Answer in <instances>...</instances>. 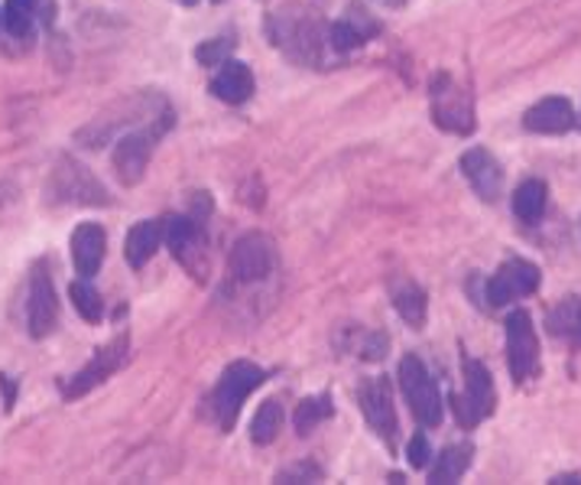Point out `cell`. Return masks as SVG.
Masks as SVG:
<instances>
[{"instance_id":"cell-25","label":"cell","mask_w":581,"mask_h":485,"mask_svg":"<svg viewBox=\"0 0 581 485\" xmlns=\"http://www.w3.org/2000/svg\"><path fill=\"white\" fill-rule=\"evenodd\" d=\"M37 3L40 0H7L3 10V23L10 30V37H27L37 23Z\"/></svg>"},{"instance_id":"cell-12","label":"cell","mask_w":581,"mask_h":485,"mask_svg":"<svg viewBox=\"0 0 581 485\" xmlns=\"http://www.w3.org/2000/svg\"><path fill=\"white\" fill-rule=\"evenodd\" d=\"M124 358H127V333H121L118 339H111L104 349L94 353V358H91L82 372L72 378V385L66 388V395L79 397L84 395V392H91L94 385H101L104 378H111V375L124 365Z\"/></svg>"},{"instance_id":"cell-17","label":"cell","mask_w":581,"mask_h":485,"mask_svg":"<svg viewBox=\"0 0 581 485\" xmlns=\"http://www.w3.org/2000/svg\"><path fill=\"white\" fill-rule=\"evenodd\" d=\"M56 179H59V199L62 202H82V206L84 202H108L104 189L88 177L82 167H76L72 160H62L59 164Z\"/></svg>"},{"instance_id":"cell-16","label":"cell","mask_w":581,"mask_h":485,"mask_svg":"<svg viewBox=\"0 0 581 485\" xmlns=\"http://www.w3.org/2000/svg\"><path fill=\"white\" fill-rule=\"evenodd\" d=\"M211 95L221 98L224 105H244L250 95H253V72H250L244 62H221L218 76L211 79Z\"/></svg>"},{"instance_id":"cell-26","label":"cell","mask_w":581,"mask_h":485,"mask_svg":"<svg viewBox=\"0 0 581 485\" xmlns=\"http://www.w3.org/2000/svg\"><path fill=\"white\" fill-rule=\"evenodd\" d=\"M69 297H72V304L79 309V316L88 319V323H98L101 316H104V304H101V294L91 287V277H82V280H76L72 287H69Z\"/></svg>"},{"instance_id":"cell-10","label":"cell","mask_w":581,"mask_h":485,"mask_svg":"<svg viewBox=\"0 0 581 485\" xmlns=\"http://www.w3.org/2000/svg\"><path fill=\"white\" fill-rule=\"evenodd\" d=\"M358 400H361V410H364L371 430L387 446H393V441H397V407H393L390 382L387 378H368L358 392Z\"/></svg>"},{"instance_id":"cell-19","label":"cell","mask_w":581,"mask_h":485,"mask_svg":"<svg viewBox=\"0 0 581 485\" xmlns=\"http://www.w3.org/2000/svg\"><path fill=\"white\" fill-rule=\"evenodd\" d=\"M545 202H549V189H545L542 179H527L513 192V212H517V219L523 221H540L542 212H545Z\"/></svg>"},{"instance_id":"cell-5","label":"cell","mask_w":581,"mask_h":485,"mask_svg":"<svg viewBox=\"0 0 581 485\" xmlns=\"http://www.w3.org/2000/svg\"><path fill=\"white\" fill-rule=\"evenodd\" d=\"M507 362L517 385L530 382L540 368V339L527 309H513L507 316Z\"/></svg>"},{"instance_id":"cell-23","label":"cell","mask_w":581,"mask_h":485,"mask_svg":"<svg viewBox=\"0 0 581 485\" xmlns=\"http://www.w3.org/2000/svg\"><path fill=\"white\" fill-rule=\"evenodd\" d=\"M393 307L413 329L425 323V294L415 287L413 280H400V287H393Z\"/></svg>"},{"instance_id":"cell-18","label":"cell","mask_w":581,"mask_h":485,"mask_svg":"<svg viewBox=\"0 0 581 485\" xmlns=\"http://www.w3.org/2000/svg\"><path fill=\"white\" fill-rule=\"evenodd\" d=\"M160 248H163V221H140L127 235V265L133 267V270H140Z\"/></svg>"},{"instance_id":"cell-13","label":"cell","mask_w":581,"mask_h":485,"mask_svg":"<svg viewBox=\"0 0 581 485\" xmlns=\"http://www.w3.org/2000/svg\"><path fill=\"white\" fill-rule=\"evenodd\" d=\"M461 174L471 182V189L484 199V202H498L500 189H503V170L494 160L491 150L484 147H471L464 157H461Z\"/></svg>"},{"instance_id":"cell-2","label":"cell","mask_w":581,"mask_h":485,"mask_svg":"<svg viewBox=\"0 0 581 485\" xmlns=\"http://www.w3.org/2000/svg\"><path fill=\"white\" fill-rule=\"evenodd\" d=\"M260 385H263V372H260L253 362H231V365L221 372V378H218V385H214V392H211V414H214V424H218L224 434L234 430L244 397H248L250 392H257Z\"/></svg>"},{"instance_id":"cell-30","label":"cell","mask_w":581,"mask_h":485,"mask_svg":"<svg viewBox=\"0 0 581 485\" xmlns=\"http://www.w3.org/2000/svg\"><path fill=\"white\" fill-rule=\"evenodd\" d=\"M315 479V476H319V469H315V466H292V469H287V473H280V476H277V479H280V483H287V479Z\"/></svg>"},{"instance_id":"cell-6","label":"cell","mask_w":581,"mask_h":485,"mask_svg":"<svg viewBox=\"0 0 581 485\" xmlns=\"http://www.w3.org/2000/svg\"><path fill=\"white\" fill-rule=\"evenodd\" d=\"M432 118L442 131L471 133V128H474L471 95L458 89L452 76H439L432 82Z\"/></svg>"},{"instance_id":"cell-27","label":"cell","mask_w":581,"mask_h":485,"mask_svg":"<svg viewBox=\"0 0 581 485\" xmlns=\"http://www.w3.org/2000/svg\"><path fill=\"white\" fill-rule=\"evenodd\" d=\"M368 40V30H358L354 23H334L332 27V46L338 52H344V49H358V46Z\"/></svg>"},{"instance_id":"cell-29","label":"cell","mask_w":581,"mask_h":485,"mask_svg":"<svg viewBox=\"0 0 581 485\" xmlns=\"http://www.w3.org/2000/svg\"><path fill=\"white\" fill-rule=\"evenodd\" d=\"M407 456H410V466H413V469H425V466H429V459H432V446H429V441H425V434H415L413 441H410Z\"/></svg>"},{"instance_id":"cell-24","label":"cell","mask_w":581,"mask_h":485,"mask_svg":"<svg viewBox=\"0 0 581 485\" xmlns=\"http://www.w3.org/2000/svg\"><path fill=\"white\" fill-rule=\"evenodd\" d=\"M325 417H332V397H305L302 404H295V430H299V437H305V434H312Z\"/></svg>"},{"instance_id":"cell-31","label":"cell","mask_w":581,"mask_h":485,"mask_svg":"<svg viewBox=\"0 0 581 485\" xmlns=\"http://www.w3.org/2000/svg\"><path fill=\"white\" fill-rule=\"evenodd\" d=\"M179 3H182V7H196L199 0H179Z\"/></svg>"},{"instance_id":"cell-1","label":"cell","mask_w":581,"mask_h":485,"mask_svg":"<svg viewBox=\"0 0 581 485\" xmlns=\"http://www.w3.org/2000/svg\"><path fill=\"white\" fill-rule=\"evenodd\" d=\"M169 125H172V115H169V108H163L160 115H153L150 125L133 128V131L124 133L114 143V157L111 160H114V174H118V179L124 186H133V182L143 179L147 167H150V157H153L163 131H169Z\"/></svg>"},{"instance_id":"cell-32","label":"cell","mask_w":581,"mask_h":485,"mask_svg":"<svg viewBox=\"0 0 581 485\" xmlns=\"http://www.w3.org/2000/svg\"><path fill=\"white\" fill-rule=\"evenodd\" d=\"M214 3H218V0H214Z\"/></svg>"},{"instance_id":"cell-28","label":"cell","mask_w":581,"mask_h":485,"mask_svg":"<svg viewBox=\"0 0 581 485\" xmlns=\"http://www.w3.org/2000/svg\"><path fill=\"white\" fill-rule=\"evenodd\" d=\"M228 52H231V40H208L196 49V59L202 62V66H221V62H228Z\"/></svg>"},{"instance_id":"cell-14","label":"cell","mask_w":581,"mask_h":485,"mask_svg":"<svg viewBox=\"0 0 581 485\" xmlns=\"http://www.w3.org/2000/svg\"><path fill=\"white\" fill-rule=\"evenodd\" d=\"M579 115L569 98H542L523 118V128L533 133H565L575 128Z\"/></svg>"},{"instance_id":"cell-8","label":"cell","mask_w":581,"mask_h":485,"mask_svg":"<svg viewBox=\"0 0 581 485\" xmlns=\"http://www.w3.org/2000/svg\"><path fill=\"white\" fill-rule=\"evenodd\" d=\"M27 326L33 339H46L59 326V294L52 287L49 267L46 261L33 267L30 277V300H27Z\"/></svg>"},{"instance_id":"cell-7","label":"cell","mask_w":581,"mask_h":485,"mask_svg":"<svg viewBox=\"0 0 581 485\" xmlns=\"http://www.w3.org/2000/svg\"><path fill=\"white\" fill-rule=\"evenodd\" d=\"M228 270L241 284H257L273 270V241L260 231H248L234 241Z\"/></svg>"},{"instance_id":"cell-21","label":"cell","mask_w":581,"mask_h":485,"mask_svg":"<svg viewBox=\"0 0 581 485\" xmlns=\"http://www.w3.org/2000/svg\"><path fill=\"white\" fill-rule=\"evenodd\" d=\"M280 427H283V404L277 397H270V400L260 404V410L250 420V441L257 446H267V443L277 441Z\"/></svg>"},{"instance_id":"cell-15","label":"cell","mask_w":581,"mask_h":485,"mask_svg":"<svg viewBox=\"0 0 581 485\" xmlns=\"http://www.w3.org/2000/svg\"><path fill=\"white\" fill-rule=\"evenodd\" d=\"M104 248H108V238H104V228L101 225H79L76 235H72V261L76 270L82 277H94L98 267L104 261Z\"/></svg>"},{"instance_id":"cell-22","label":"cell","mask_w":581,"mask_h":485,"mask_svg":"<svg viewBox=\"0 0 581 485\" xmlns=\"http://www.w3.org/2000/svg\"><path fill=\"white\" fill-rule=\"evenodd\" d=\"M468 466H471V446L468 443H455V446H449L439 456V463L429 473V483H458L468 473Z\"/></svg>"},{"instance_id":"cell-3","label":"cell","mask_w":581,"mask_h":485,"mask_svg":"<svg viewBox=\"0 0 581 485\" xmlns=\"http://www.w3.org/2000/svg\"><path fill=\"white\" fill-rule=\"evenodd\" d=\"M400 388L403 397L413 410V417L422 427H439L442 424V395H439V385L435 378L429 375V368L415 358V355H403L400 358Z\"/></svg>"},{"instance_id":"cell-20","label":"cell","mask_w":581,"mask_h":485,"mask_svg":"<svg viewBox=\"0 0 581 485\" xmlns=\"http://www.w3.org/2000/svg\"><path fill=\"white\" fill-rule=\"evenodd\" d=\"M545 326H549V333H552V336L572 339L575 346H581V297H569V300H562L559 307L549 313Z\"/></svg>"},{"instance_id":"cell-9","label":"cell","mask_w":581,"mask_h":485,"mask_svg":"<svg viewBox=\"0 0 581 485\" xmlns=\"http://www.w3.org/2000/svg\"><path fill=\"white\" fill-rule=\"evenodd\" d=\"M540 287V267L523 261V258H510L507 265H500V270L488 280L484 297L491 307H507L527 294H533Z\"/></svg>"},{"instance_id":"cell-11","label":"cell","mask_w":581,"mask_h":485,"mask_svg":"<svg viewBox=\"0 0 581 485\" xmlns=\"http://www.w3.org/2000/svg\"><path fill=\"white\" fill-rule=\"evenodd\" d=\"M163 241L167 248L199 277H206V261H202V221L196 216H169L163 219Z\"/></svg>"},{"instance_id":"cell-4","label":"cell","mask_w":581,"mask_h":485,"mask_svg":"<svg viewBox=\"0 0 581 485\" xmlns=\"http://www.w3.org/2000/svg\"><path fill=\"white\" fill-rule=\"evenodd\" d=\"M494 404H498V392H494V378H491L488 365L464 355V395L452 397L458 420L464 427L481 424L484 417L494 414Z\"/></svg>"}]
</instances>
